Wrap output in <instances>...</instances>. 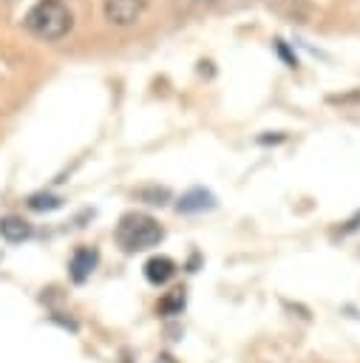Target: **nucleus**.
<instances>
[{
	"label": "nucleus",
	"mask_w": 360,
	"mask_h": 363,
	"mask_svg": "<svg viewBox=\"0 0 360 363\" xmlns=\"http://www.w3.org/2000/svg\"><path fill=\"white\" fill-rule=\"evenodd\" d=\"M196 3H218V0H196Z\"/></svg>",
	"instance_id": "12"
},
{
	"label": "nucleus",
	"mask_w": 360,
	"mask_h": 363,
	"mask_svg": "<svg viewBox=\"0 0 360 363\" xmlns=\"http://www.w3.org/2000/svg\"><path fill=\"white\" fill-rule=\"evenodd\" d=\"M60 204H62V199H60V196H51V193H34V196L28 199V207L37 210V213H43V210H57Z\"/></svg>",
	"instance_id": "9"
},
{
	"label": "nucleus",
	"mask_w": 360,
	"mask_h": 363,
	"mask_svg": "<svg viewBox=\"0 0 360 363\" xmlns=\"http://www.w3.org/2000/svg\"><path fill=\"white\" fill-rule=\"evenodd\" d=\"M184 303H187V295H184L181 286H176V289L164 292V298L156 303V312H159L162 318H173V315H181Z\"/></svg>",
	"instance_id": "8"
},
{
	"label": "nucleus",
	"mask_w": 360,
	"mask_h": 363,
	"mask_svg": "<svg viewBox=\"0 0 360 363\" xmlns=\"http://www.w3.org/2000/svg\"><path fill=\"white\" fill-rule=\"evenodd\" d=\"M147 0H105V20L113 26H133L145 14Z\"/></svg>",
	"instance_id": "3"
},
{
	"label": "nucleus",
	"mask_w": 360,
	"mask_h": 363,
	"mask_svg": "<svg viewBox=\"0 0 360 363\" xmlns=\"http://www.w3.org/2000/svg\"><path fill=\"white\" fill-rule=\"evenodd\" d=\"M164 238L162 224L147 213H125L116 224V244L125 252H142Z\"/></svg>",
	"instance_id": "2"
},
{
	"label": "nucleus",
	"mask_w": 360,
	"mask_h": 363,
	"mask_svg": "<svg viewBox=\"0 0 360 363\" xmlns=\"http://www.w3.org/2000/svg\"><path fill=\"white\" fill-rule=\"evenodd\" d=\"M156 363H179V360H176L173 354H159V357H156Z\"/></svg>",
	"instance_id": "11"
},
{
	"label": "nucleus",
	"mask_w": 360,
	"mask_h": 363,
	"mask_svg": "<svg viewBox=\"0 0 360 363\" xmlns=\"http://www.w3.org/2000/svg\"><path fill=\"white\" fill-rule=\"evenodd\" d=\"M96 264H99V252L94 247H77L74 255H71V261H68L71 281L74 284H85L91 278V272L96 269Z\"/></svg>",
	"instance_id": "4"
},
{
	"label": "nucleus",
	"mask_w": 360,
	"mask_h": 363,
	"mask_svg": "<svg viewBox=\"0 0 360 363\" xmlns=\"http://www.w3.org/2000/svg\"><path fill=\"white\" fill-rule=\"evenodd\" d=\"M213 204H215L213 193H207V190H201V187H193V190H187V193L179 199L176 210H179V213H201V210H210Z\"/></svg>",
	"instance_id": "7"
},
{
	"label": "nucleus",
	"mask_w": 360,
	"mask_h": 363,
	"mask_svg": "<svg viewBox=\"0 0 360 363\" xmlns=\"http://www.w3.org/2000/svg\"><path fill=\"white\" fill-rule=\"evenodd\" d=\"M136 196L145 199L147 204H167V199H170V193L164 187H142V190H136Z\"/></svg>",
	"instance_id": "10"
},
{
	"label": "nucleus",
	"mask_w": 360,
	"mask_h": 363,
	"mask_svg": "<svg viewBox=\"0 0 360 363\" xmlns=\"http://www.w3.org/2000/svg\"><path fill=\"white\" fill-rule=\"evenodd\" d=\"M31 235V224L23 216H3L0 218V238L9 244H20Z\"/></svg>",
	"instance_id": "6"
},
{
	"label": "nucleus",
	"mask_w": 360,
	"mask_h": 363,
	"mask_svg": "<svg viewBox=\"0 0 360 363\" xmlns=\"http://www.w3.org/2000/svg\"><path fill=\"white\" fill-rule=\"evenodd\" d=\"M23 26L37 40L54 43V40H62L71 31L74 14L62 0H40L28 9V14L23 17Z\"/></svg>",
	"instance_id": "1"
},
{
	"label": "nucleus",
	"mask_w": 360,
	"mask_h": 363,
	"mask_svg": "<svg viewBox=\"0 0 360 363\" xmlns=\"http://www.w3.org/2000/svg\"><path fill=\"white\" fill-rule=\"evenodd\" d=\"M176 269H179L176 261L167 258V255H153V258L145 261V278H147L150 284H156V286L167 284V281L176 275Z\"/></svg>",
	"instance_id": "5"
}]
</instances>
